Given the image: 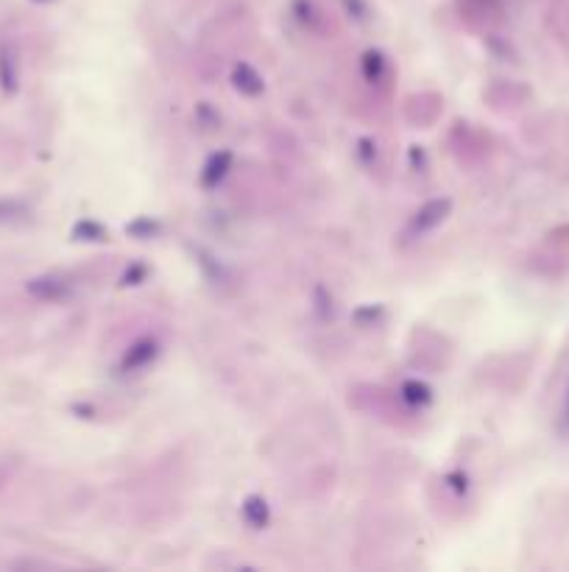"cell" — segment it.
Instances as JSON below:
<instances>
[{"instance_id": "obj_1", "label": "cell", "mask_w": 569, "mask_h": 572, "mask_svg": "<svg viewBox=\"0 0 569 572\" xmlns=\"http://www.w3.org/2000/svg\"><path fill=\"white\" fill-rule=\"evenodd\" d=\"M447 210H450V201H430V204H424L422 210L416 213V221H413V229H419V232H424V229H433L436 224H441L444 221V215H447Z\"/></svg>"}, {"instance_id": "obj_2", "label": "cell", "mask_w": 569, "mask_h": 572, "mask_svg": "<svg viewBox=\"0 0 569 572\" xmlns=\"http://www.w3.org/2000/svg\"><path fill=\"white\" fill-rule=\"evenodd\" d=\"M17 79H20L17 59H14L9 48H0V87H3L6 93H14V90H17Z\"/></svg>"}, {"instance_id": "obj_3", "label": "cell", "mask_w": 569, "mask_h": 572, "mask_svg": "<svg viewBox=\"0 0 569 572\" xmlns=\"http://www.w3.org/2000/svg\"><path fill=\"white\" fill-rule=\"evenodd\" d=\"M157 355V341H151V338H143L140 344H134L129 349V355L123 360V366L126 369H140V366H146L148 360H154Z\"/></svg>"}, {"instance_id": "obj_4", "label": "cell", "mask_w": 569, "mask_h": 572, "mask_svg": "<svg viewBox=\"0 0 569 572\" xmlns=\"http://www.w3.org/2000/svg\"><path fill=\"white\" fill-rule=\"evenodd\" d=\"M229 162H232V154H215L210 162H207V168H204V173H201V182L207 187L218 185L221 179H224L226 168H229Z\"/></svg>"}, {"instance_id": "obj_5", "label": "cell", "mask_w": 569, "mask_h": 572, "mask_svg": "<svg viewBox=\"0 0 569 572\" xmlns=\"http://www.w3.org/2000/svg\"><path fill=\"white\" fill-rule=\"evenodd\" d=\"M243 517L249 519V525H254V528H263L265 522H268V506H265V500L249 497L246 506H243Z\"/></svg>"}, {"instance_id": "obj_6", "label": "cell", "mask_w": 569, "mask_h": 572, "mask_svg": "<svg viewBox=\"0 0 569 572\" xmlns=\"http://www.w3.org/2000/svg\"><path fill=\"white\" fill-rule=\"evenodd\" d=\"M235 84H238L240 90L243 93H249V95H257L260 90H263V81H260V76L254 73L252 67H246V65H240L238 70H235Z\"/></svg>"}, {"instance_id": "obj_7", "label": "cell", "mask_w": 569, "mask_h": 572, "mask_svg": "<svg viewBox=\"0 0 569 572\" xmlns=\"http://www.w3.org/2000/svg\"><path fill=\"white\" fill-rule=\"evenodd\" d=\"M31 293H34V296H40V299H59V296H65V285H62L59 280L45 277V280L31 282Z\"/></svg>"}, {"instance_id": "obj_8", "label": "cell", "mask_w": 569, "mask_h": 572, "mask_svg": "<svg viewBox=\"0 0 569 572\" xmlns=\"http://www.w3.org/2000/svg\"><path fill=\"white\" fill-rule=\"evenodd\" d=\"M405 400L413 402V405H424V402H430V388L422 386V383H408L405 386Z\"/></svg>"}, {"instance_id": "obj_9", "label": "cell", "mask_w": 569, "mask_h": 572, "mask_svg": "<svg viewBox=\"0 0 569 572\" xmlns=\"http://www.w3.org/2000/svg\"><path fill=\"white\" fill-rule=\"evenodd\" d=\"M20 215H26V207H23V204L0 199V224H3V221H14V218H20Z\"/></svg>"}, {"instance_id": "obj_10", "label": "cell", "mask_w": 569, "mask_h": 572, "mask_svg": "<svg viewBox=\"0 0 569 572\" xmlns=\"http://www.w3.org/2000/svg\"><path fill=\"white\" fill-rule=\"evenodd\" d=\"M383 56L380 54H366V70H369V79H380V73H383Z\"/></svg>"}]
</instances>
